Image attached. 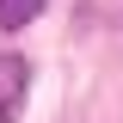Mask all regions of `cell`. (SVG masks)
Listing matches in <instances>:
<instances>
[{
  "label": "cell",
  "mask_w": 123,
  "mask_h": 123,
  "mask_svg": "<svg viewBox=\"0 0 123 123\" xmlns=\"http://www.w3.org/2000/svg\"><path fill=\"white\" fill-rule=\"evenodd\" d=\"M18 98H25V62L18 55H0V123H12Z\"/></svg>",
  "instance_id": "cell-1"
},
{
  "label": "cell",
  "mask_w": 123,
  "mask_h": 123,
  "mask_svg": "<svg viewBox=\"0 0 123 123\" xmlns=\"http://www.w3.org/2000/svg\"><path fill=\"white\" fill-rule=\"evenodd\" d=\"M37 12H43V0H0V25H6V31H18V25H31Z\"/></svg>",
  "instance_id": "cell-2"
}]
</instances>
